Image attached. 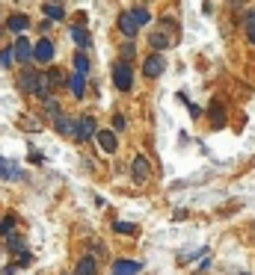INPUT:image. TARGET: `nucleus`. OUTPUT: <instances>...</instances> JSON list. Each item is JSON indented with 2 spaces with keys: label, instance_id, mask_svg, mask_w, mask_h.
I'll use <instances>...</instances> for the list:
<instances>
[{
  "label": "nucleus",
  "instance_id": "obj_2",
  "mask_svg": "<svg viewBox=\"0 0 255 275\" xmlns=\"http://www.w3.org/2000/svg\"><path fill=\"white\" fill-rule=\"evenodd\" d=\"M95 130H98V122L92 119V116H83V119H74V139L77 142H86V139H92L95 136Z\"/></svg>",
  "mask_w": 255,
  "mask_h": 275
},
{
  "label": "nucleus",
  "instance_id": "obj_1",
  "mask_svg": "<svg viewBox=\"0 0 255 275\" xmlns=\"http://www.w3.org/2000/svg\"><path fill=\"white\" fill-rule=\"evenodd\" d=\"M113 83H116L119 92H131V86H134V71H131V62L128 60L113 62Z\"/></svg>",
  "mask_w": 255,
  "mask_h": 275
},
{
  "label": "nucleus",
  "instance_id": "obj_23",
  "mask_svg": "<svg viewBox=\"0 0 255 275\" xmlns=\"http://www.w3.org/2000/svg\"><path fill=\"white\" fill-rule=\"evenodd\" d=\"M243 24H246V39L255 45V9L246 12V18H243Z\"/></svg>",
  "mask_w": 255,
  "mask_h": 275
},
{
  "label": "nucleus",
  "instance_id": "obj_14",
  "mask_svg": "<svg viewBox=\"0 0 255 275\" xmlns=\"http://www.w3.org/2000/svg\"><path fill=\"white\" fill-rule=\"evenodd\" d=\"M6 27H9V30H15V33H24L27 27H30V18H27V15H21V12H15V15H9V18H6Z\"/></svg>",
  "mask_w": 255,
  "mask_h": 275
},
{
  "label": "nucleus",
  "instance_id": "obj_5",
  "mask_svg": "<svg viewBox=\"0 0 255 275\" xmlns=\"http://www.w3.org/2000/svg\"><path fill=\"white\" fill-rule=\"evenodd\" d=\"M166 71V60H163V54H152V57H146L143 60V74L146 77H160Z\"/></svg>",
  "mask_w": 255,
  "mask_h": 275
},
{
  "label": "nucleus",
  "instance_id": "obj_20",
  "mask_svg": "<svg viewBox=\"0 0 255 275\" xmlns=\"http://www.w3.org/2000/svg\"><path fill=\"white\" fill-rule=\"evenodd\" d=\"M33 83H36V71L24 68V71L18 74V86H21V92H33Z\"/></svg>",
  "mask_w": 255,
  "mask_h": 275
},
{
  "label": "nucleus",
  "instance_id": "obj_16",
  "mask_svg": "<svg viewBox=\"0 0 255 275\" xmlns=\"http://www.w3.org/2000/svg\"><path fill=\"white\" fill-rule=\"evenodd\" d=\"M54 127H57L63 136H71V133H74V119H68V116H63V113H57V116H54Z\"/></svg>",
  "mask_w": 255,
  "mask_h": 275
},
{
  "label": "nucleus",
  "instance_id": "obj_19",
  "mask_svg": "<svg viewBox=\"0 0 255 275\" xmlns=\"http://www.w3.org/2000/svg\"><path fill=\"white\" fill-rule=\"evenodd\" d=\"M42 9H45V15H48L51 21H63V18H65V9L57 3V0H54V3H45Z\"/></svg>",
  "mask_w": 255,
  "mask_h": 275
},
{
  "label": "nucleus",
  "instance_id": "obj_12",
  "mask_svg": "<svg viewBox=\"0 0 255 275\" xmlns=\"http://www.w3.org/2000/svg\"><path fill=\"white\" fill-rule=\"evenodd\" d=\"M119 30L125 33L128 39H134L137 30H140V24L134 21V15H131V12H122V15H119Z\"/></svg>",
  "mask_w": 255,
  "mask_h": 275
},
{
  "label": "nucleus",
  "instance_id": "obj_11",
  "mask_svg": "<svg viewBox=\"0 0 255 275\" xmlns=\"http://www.w3.org/2000/svg\"><path fill=\"white\" fill-rule=\"evenodd\" d=\"M12 57H15V60H21V62H30L33 60V48H30V42H27L24 36H18V42H15V48H12Z\"/></svg>",
  "mask_w": 255,
  "mask_h": 275
},
{
  "label": "nucleus",
  "instance_id": "obj_18",
  "mask_svg": "<svg viewBox=\"0 0 255 275\" xmlns=\"http://www.w3.org/2000/svg\"><path fill=\"white\" fill-rule=\"evenodd\" d=\"M71 39L80 45V51H86V48H89V42H92V39H89V33H86V27H80V24H74V27H71Z\"/></svg>",
  "mask_w": 255,
  "mask_h": 275
},
{
  "label": "nucleus",
  "instance_id": "obj_4",
  "mask_svg": "<svg viewBox=\"0 0 255 275\" xmlns=\"http://www.w3.org/2000/svg\"><path fill=\"white\" fill-rule=\"evenodd\" d=\"M131 178L137 183H146L152 178V166H149V160L140 154V157H134V163H131Z\"/></svg>",
  "mask_w": 255,
  "mask_h": 275
},
{
  "label": "nucleus",
  "instance_id": "obj_32",
  "mask_svg": "<svg viewBox=\"0 0 255 275\" xmlns=\"http://www.w3.org/2000/svg\"><path fill=\"white\" fill-rule=\"evenodd\" d=\"M0 36H3V27H0Z\"/></svg>",
  "mask_w": 255,
  "mask_h": 275
},
{
  "label": "nucleus",
  "instance_id": "obj_26",
  "mask_svg": "<svg viewBox=\"0 0 255 275\" xmlns=\"http://www.w3.org/2000/svg\"><path fill=\"white\" fill-rule=\"evenodd\" d=\"M45 110H48V116H51V119L60 113V104L54 101V95H51V98H45Z\"/></svg>",
  "mask_w": 255,
  "mask_h": 275
},
{
  "label": "nucleus",
  "instance_id": "obj_30",
  "mask_svg": "<svg viewBox=\"0 0 255 275\" xmlns=\"http://www.w3.org/2000/svg\"><path fill=\"white\" fill-rule=\"evenodd\" d=\"M172 219H175V222H181V219H187V210H175V213H172Z\"/></svg>",
  "mask_w": 255,
  "mask_h": 275
},
{
  "label": "nucleus",
  "instance_id": "obj_7",
  "mask_svg": "<svg viewBox=\"0 0 255 275\" xmlns=\"http://www.w3.org/2000/svg\"><path fill=\"white\" fill-rule=\"evenodd\" d=\"M24 178V169L6 157H0V181H21Z\"/></svg>",
  "mask_w": 255,
  "mask_h": 275
},
{
  "label": "nucleus",
  "instance_id": "obj_25",
  "mask_svg": "<svg viewBox=\"0 0 255 275\" xmlns=\"http://www.w3.org/2000/svg\"><path fill=\"white\" fill-rule=\"evenodd\" d=\"M12 228H15V216H12V213H6L3 219H0V234L6 237V234H12Z\"/></svg>",
  "mask_w": 255,
  "mask_h": 275
},
{
  "label": "nucleus",
  "instance_id": "obj_22",
  "mask_svg": "<svg viewBox=\"0 0 255 275\" xmlns=\"http://www.w3.org/2000/svg\"><path fill=\"white\" fill-rule=\"evenodd\" d=\"M74 68H77L80 74L89 71V57H86V51H77V54H74Z\"/></svg>",
  "mask_w": 255,
  "mask_h": 275
},
{
  "label": "nucleus",
  "instance_id": "obj_6",
  "mask_svg": "<svg viewBox=\"0 0 255 275\" xmlns=\"http://www.w3.org/2000/svg\"><path fill=\"white\" fill-rule=\"evenodd\" d=\"M51 92H54V83H51V74L48 71H36V83H33V95L36 98H51Z\"/></svg>",
  "mask_w": 255,
  "mask_h": 275
},
{
  "label": "nucleus",
  "instance_id": "obj_21",
  "mask_svg": "<svg viewBox=\"0 0 255 275\" xmlns=\"http://www.w3.org/2000/svg\"><path fill=\"white\" fill-rule=\"evenodd\" d=\"M211 119H214V127L225 124V110L220 107V101H214V104H211Z\"/></svg>",
  "mask_w": 255,
  "mask_h": 275
},
{
  "label": "nucleus",
  "instance_id": "obj_27",
  "mask_svg": "<svg viewBox=\"0 0 255 275\" xmlns=\"http://www.w3.org/2000/svg\"><path fill=\"white\" fill-rule=\"evenodd\" d=\"M125 127H128L125 116H122V113H116V116H113V130H125Z\"/></svg>",
  "mask_w": 255,
  "mask_h": 275
},
{
  "label": "nucleus",
  "instance_id": "obj_15",
  "mask_svg": "<svg viewBox=\"0 0 255 275\" xmlns=\"http://www.w3.org/2000/svg\"><path fill=\"white\" fill-rule=\"evenodd\" d=\"M77 275H98V260L92 254H86V257L77 260Z\"/></svg>",
  "mask_w": 255,
  "mask_h": 275
},
{
  "label": "nucleus",
  "instance_id": "obj_29",
  "mask_svg": "<svg viewBox=\"0 0 255 275\" xmlns=\"http://www.w3.org/2000/svg\"><path fill=\"white\" fill-rule=\"evenodd\" d=\"M12 60H15V57H12V51H0V65H9Z\"/></svg>",
  "mask_w": 255,
  "mask_h": 275
},
{
  "label": "nucleus",
  "instance_id": "obj_17",
  "mask_svg": "<svg viewBox=\"0 0 255 275\" xmlns=\"http://www.w3.org/2000/svg\"><path fill=\"white\" fill-rule=\"evenodd\" d=\"M68 83H71V92H74V98H83V95H86V74L74 71Z\"/></svg>",
  "mask_w": 255,
  "mask_h": 275
},
{
  "label": "nucleus",
  "instance_id": "obj_28",
  "mask_svg": "<svg viewBox=\"0 0 255 275\" xmlns=\"http://www.w3.org/2000/svg\"><path fill=\"white\" fill-rule=\"evenodd\" d=\"M113 228H116L119 234H134V225H131V222H116Z\"/></svg>",
  "mask_w": 255,
  "mask_h": 275
},
{
  "label": "nucleus",
  "instance_id": "obj_9",
  "mask_svg": "<svg viewBox=\"0 0 255 275\" xmlns=\"http://www.w3.org/2000/svg\"><path fill=\"white\" fill-rule=\"evenodd\" d=\"M33 60H39V62L54 60V42H51V39H39L36 48H33Z\"/></svg>",
  "mask_w": 255,
  "mask_h": 275
},
{
  "label": "nucleus",
  "instance_id": "obj_24",
  "mask_svg": "<svg viewBox=\"0 0 255 275\" xmlns=\"http://www.w3.org/2000/svg\"><path fill=\"white\" fill-rule=\"evenodd\" d=\"M131 15H134V21H137V24H140V27H143V24H149V21H152V15H149V12H146V9H143V6H137V9H131Z\"/></svg>",
  "mask_w": 255,
  "mask_h": 275
},
{
  "label": "nucleus",
  "instance_id": "obj_3",
  "mask_svg": "<svg viewBox=\"0 0 255 275\" xmlns=\"http://www.w3.org/2000/svg\"><path fill=\"white\" fill-rule=\"evenodd\" d=\"M166 30H172V18H163V21H160V27L149 36V45H152L155 51H163V48H169V45H172V36H166Z\"/></svg>",
  "mask_w": 255,
  "mask_h": 275
},
{
  "label": "nucleus",
  "instance_id": "obj_10",
  "mask_svg": "<svg viewBox=\"0 0 255 275\" xmlns=\"http://www.w3.org/2000/svg\"><path fill=\"white\" fill-rule=\"evenodd\" d=\"M140 269H143V263L140 260H128V257L113 263V275H137Z\"/></svg>",
  "mask_w": 255,
  "mask_h": 275
},
{
  "label": "nucleus",
  "instance_id": "obj_8",
  "mask_svg": "<svg viewBox=\"0 0 255 275\" xmlns=\"http://www.w3.org/2000/svg\"><path fill=\"white\" fill-rule=\"evenodd\" d=\"M95 142H98V148L107 151V154H113L116 148H119V139H116L113 130H95Z\"/></svg>",
  "mask_w": 255,
  "mask_h": 275
},
{
  "label": "nucleus",
  "instance_id": "obj_13",
  "mask_svg": "<svg viewBox=\"0 0 255 275\" xmlns=\"http://www.w3.org/2000/svg\"><path fill=\"white\" fill-rule=\"evenodd\" d=\"M6 248L12 251V254H27V243H24V237L21 234H6Z\"/></svg>",
  "mask_w": 255,
  "mask_h": 275
},
{
  "label": "nucleus",
  "instance_id": "obj_31",
  "mask_svg": "<svg viewBox=\"0 0 255 275\" xmlns=\"http://www.w3.org/2000/svg\"><path fill=\"white\" fill-rule=\"evenodd\" d=\"M231 3H240V0H231Z\"/></svg>",
  "mask_w": 255,
  "mask_h": 275
}]
</instances>
